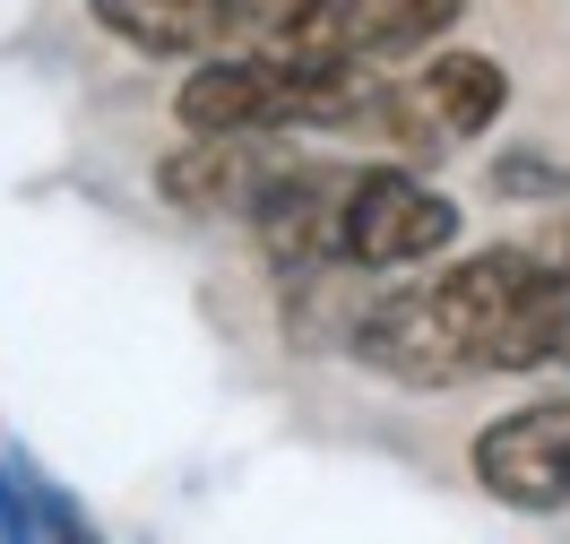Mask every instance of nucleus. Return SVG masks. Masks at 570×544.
Masks as SVG:
<instances>
[{
  "label": "nucleus",
  "mask_w": 570,
  "mask_h": 544,
  "mask_svg": "<svg viewBox=\"0 0 570 544\" xmlns=\"http://www.w3.org/2000/svg\"><path fill=\"white\" fill-rule=\"evenodd\" d=\"M466 234V208L424 181L415 165H355L346 181V217H337V268L346 277H406L424 259H450Z\"/></svg>",
  "instance_id": "obj_2"
},
{
  "label": "nucleus",
  "mask_w": 570,
  "mask_h": 544,
  "mask_svg": "<svg viewBox=\"0 0 570 544\" xmlns=\"http://www.w3.org/2000/svg\"><path fill=\"white\" fill-rule=\"evenodd\" d=\"M466 9L475 0H312L303 36L285 52H312V61H337V70H390V61L441 52V36Z\"/></svg>",
  "instance_id": "obj_5"
},
{
  "label": "nucleus",
  "mask_w": 570,
  "mask_h": 544,
  "mask_svg": "<svg viewBox=\"0 0 570 544\" xmlns=\"http://www.w3.org/2000/svg\"><path fill=\"white\" fill-rule=\"evenodd\" d=\"M519 243L544 259V277H553V286H570V208H553V217L535 225V234H519Z\"/></svg>",
  "instance_id": "obj_11"
},
{
  "label": "nucleus",
  "mask_w": 570,
  "mask_h": 544,
  "mask_svg": "<svg viewBox=\"0 0 570 544\" xmlns=\"http://www.w3.org/2000/svg\"><path fill=\"white\" fill-rule=\"evenodd\" d=\"M493 190L501 199H562L570 208V165L562 156H535V147H501L493 156Z\"/></svg>",
  "instance_id": "obj_9"
},
{
  "label": "nucleus",
  "mask_w": 570,
  "mask_h": 544,
  "mask_svg": "<svg viewBox=\"0 0 570 544\" xmlns=\"http://www.w3.org/2000/svg\"><path fill=\"white\" fill-rule=\"evenodd\" d=\"M294 147L285 139H181L156 165V190L174 199L181 217H259V199L285 181Z\"/></svg>",
  "instance_id": "obj_6"
},
{
  "label": "nucleus",
  "mask_w": 570,
  "mask_h": 544,
  "mask_svg": "<svg viewBox=\"0 0 570 544\" xmlns=\"http://www.w3.org/2000/svg\"><path fill=\"white\" fill-rule=\"evenodd\" d=\"M112 43H130L147 61H225V52H285L303 36L312 0H87Z\"/></svg>",
  "instance_id": "obj_3"
},
{
  "label": "nucleus",
  "mask_w": 570,
  "mask_h": 544,
  "mask_svg": "<svg viewBox=\"0 0 570 544\" xmlns=\"http://www.w3.org/2000/svg\"><path fill=\"white\" fill-rule=\"evenodd\" d=\"M466 467H475V493H493L501 510H528V518L570 510V398L493 415L466 441Z\"/></svg>",
  "instance_id": "obj_4"
},
{
  "label": "nucleus",
  "mask_w": 570,
  "mask_h": 544,
  "mask_svg": "<svg viewBox=\"0 0 570 544\" xmlns=\"http://www.w3.org/2000/svg\"><path fill=\"white\" fill-rule=\"evenodd\" d=\"M18 467H27V510H36V544H105V536H96V518H87V510H78L70 493H61V484H52L36 458H27V449H18Z\"/></svg>",
  "instance_id": "obj_8"
},
{
  "label": "nucleus",
  "mask_w": 570,
  "mask_h": 544,
  "mask_svg": "<svg viewBox=\"0 0 570 544\" xmlns=\"http://www.w3.org/2000/svg\"><path fill=\"white\" fill-rule=\"evenodd\" d=\"M0 544H36V510H27V467L0 441Z\"/></svg>",
  "instance_id": "obj_10"
},
{
  "label": "nucleus",
  "mask_w": 570,
  "mask_h": 544,
  "mask_svg": "<svg viewBox=\"0 0 570 544\" xmlns=\"http://www.w3.org/2000/svg\"><path fill=\"white\" fill-rule=\"evenodd\" d=\"M397 87H406L415 121L432 130V147L484 139L501 112H510V70H501L493 52H475V43H441V52H424Z\"/></svg>",
  "instance_id": "obj_7"
},
{
  "label": "nucleus",
  "mask_w": 570,
  "mask_h": 544,
  "mask_svg": "<svg viewBox=\"0 0 570 544\" xmlns=\"http://www.w3.org/2000/svg\"><path fill=\"white\" fill-rule=\"evenodd\" d=\"M544 294H570L544 277V259L528 243H493L466 251L450 268H432L415 286L363 303L346 328V355L372 363L397 389H459V380H493V337L519 311H535Z\"/></svg>",
  "instance_id": "obj_1"
}]
</instances>
